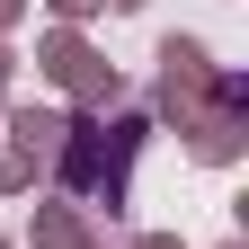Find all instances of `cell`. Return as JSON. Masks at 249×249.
<instances>
[{"instance_id": "6da1fadb", "label": "cell", "mask_w": 249, "mask_h": 249, "mask_svg": "<svg viewBox=\"0 0 249 249\" xmlns=\"http://www.w3.org/2000/svg\"><path fill=\"white\" fill-rule=\"evenodd\" d=\"M134 151H142V116H80V124H62V142H53V169L62 187L89 205V213H124V178H134Z\"/></svg>"}, {"instance_id": "7a4b0ae2", "label": "cell", "mask_w": 249, "mask_h": 249, "mask_svg": "<svg viewBox=\"0 0 249 249\" xmlns=\"http://www.w3.org/2000/svg\"><path fill=\"white\" fill-rule=\"evenodd\" d=\"M205 98H213V53H205L196 36H169V45H160V116L196 124Z\"/></svg>"}, {"instance_id": "3957f363", "label": "cell", "mask_w": 249, "mask_h": 249, "mask_svg": "<svg viewBox=\"0 0 249 249\" xmlns=\"http://www.w3.org/2000/svg\"><path fill=\"white\" fill-rule=\"evenodd\" d=\"M9 134H18V151H27V160H53L62 116H53V107H18V116H9Z\"/></svg>"}, {"instance_id": "277c9868", "label": "cell", "mask_w": 249, "mask_h": 249, "mask_svg": "<svg viewBox=\"0 0 249 249\" xmlns=\"http://www.w3.org/2000/svg\"><path fill=\"white\" fill-rule=\"evenodd\" d=\"M36 62H45V80H62V89H71V80H80V62H89V45L71 36V27H53V36L36 45Z\"/></svg>"}, {"instance_id": "5b68a950", "label": "cell", "mask_w": 249, "mask_h": 249, "mask_svg": "<svg viewBox=\"0 0 249 249\" xmlns=\"http://www.w3.org/2000/svg\"><path fill=\"white\" fill-rule=\"evenodd\" d=\"M36 249H89V213L45 205V213H36Z\"/></svg>"}, {"instance_id": "8992f818", "label": "cell", "mask_w": 249, "mask_h": 249, "mask_svg": "<svg viewBox=\"0 0 249 249\" xmlns=\"http://www.w3.org/2000/svg\"><path fill=\"white\" fill-rule=\"evenodd\" d=\"M27 178H36V160H27V151L9 142V151H0V196H18V187H27Z\"/></svg>"}, {"instance_id": "52a82bcc", "label": "cell", "mask_w": 249, "mask_h": 249, "mask_svg": "<svg viewBox=\"0 0 249 249\" xmlns=\"http://www.w3.org/2000/svg\"><path fill=\"white\" fill-rule=\"evenodd\" d=\"M89 9H98V0H53V18H62V27H71V18H89Z\"/></svg>"}, {"instance_id": "ba28073f", "label": "cell", "mask_w": 249, "mask_h": 249, "mask_svg": "<svg viewBox=\"0 0 249 249\" xmlns=\"http://www.w3.org/2000/svg\"><path fill=\"white\" fill-rule=\"evenodd\" d=\"M18 9H27V0H0V27H18Z\"/></svg>"}, {"instance_id": "9c48e42d", "label": "cell", "mask_w": 249, "mask_h": 249, "mask_svg": "<svg viewBox=\"0 0 249 249\" xmlns=\"http://www.w3.org/2000/svg\"><path fill=\"white\" fill-rule=\"evenodd\" d=\"M9 62H18V53H9V45H0V89H9Z\"/></svg>"}, {"instance_id": "30bf717a", "label": "cell", "mask_w": 249, "mask_h": 249, "mask_svg": "<svg viewBox=\"0 0 249 249\" xmlns=\"http://www.w3.org/2000/svg\"><path fill=\"white\" fill-rule=\"evenodd\" d=\"M116 9H142V0H116Z\"/></svg>"}, {"instance_id": "8fae6325", "label": "cell", "mask_w": 249, "mask_h": 249, "mask_svg": "<svg viewBox=\"0 0 249 249\" xmlns=\"http://www.w3.org/2000/svg\"><path fill=\"white\" fill-rule=\"evenodd\" d=\"M223 249H240V240H223Z\"/></svg>"}, {"instance_id": "7c38bea8", "label": "cell", "mask_w": 249, "mask_h": 249, "mask_svg": "<svg viewBox=\"0 0 249 249\" xmlns=\"http://www.w3.org/2000/svg\"><path fill=\"white\" fill-rule=\"evenodd\" d=\"M0 249H9V240H0Z\"/></svg>"}]
</instances>
